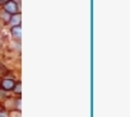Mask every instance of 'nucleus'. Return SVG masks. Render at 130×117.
Masks as SVG:
<instances>
[{
	"label": "nucleus",
	"mask_w": 130,
	"mask_h": 117,
	"mask_svg": "<svg viewBox=\"0 0 130 117\" xmlns=\"http://www.w3.org/2000/svg\"><path fill=\"white\" fill-rule=\"evenodd\" d=\"M13 89H14V92H15L17 94H21V93H22V84H21V83H17Z\"/></svg>",
	"instance_id": "nucleus-6"
},
{
	"label": "nucleus",
	"mask_w": 130,
	"mask_h": 117,
	"mask_svg": "<svg viewBox=\"0 0 130 117\" xmlns=\"http://www.w3.org/2000/svg\"><path fill=\"white\" fill-rule=\"evenodd\" d=\"M14 85H15V82L12 80V79H4L2 82V88L4 90H12L14 88Z\"/></svg>",
	"instance_id": "nucleus-2"
},
{
	"label": "nucleus",
	"mask_w": 130,
	"mask_h": 117,
	"mask_svg": "<svg viewBox=\"0 0 130 117\" xmlns=\"http://www.w3.org/2000/svg\"><path fill=\"white\" fill-rule=\"evenodd\" d=\"M4 10L8 12L9 14H17L18 13V5L15 2H13V0H9V2H7L4 4Z\"/></svg>",
	"instance_id": "nucleus-1"
},
{
	"label": "nucleus",
	"mask_w": 130,
	"mask_h": 117,
	"mask_svg": "<svg viewBox=\"0 0 130 117\" xmlns=\"http://www.w3.org/2000/svg\"><path fill=\"white\" fill-rule=\"evenodd\" d=\"M10 17H12V14H9V13L5 12V10L0 12V18H2L3 21H5V22H9V21H10Z\"/></svg>",
	"instance_id": "nucleus-5"
},
{
	"label": "nucleus",
	"mask_w": 130,
	"mask_h": 117,
	"mask_svg": "<svg viewBox=\"0 0 130 117\" xmlns=\"http://www.w3.org/2000/svg\"><path fill=\"white\" fill-rule=\"evenodd\" d=\"M7 2H9V0H0V3H2V4H5Z\"/></svg>",
	"instance_id": "nucleus-8"
},
{
	"label": "nucleus",
	"mask_w": 130,
	"mask_h": 117,
	"mask_svg": "<svg viewBox=\"0 0 130 117\" xmlns=\"http://www.w3.org/2000/svg\"><path fill=\"white\" fill-rule=\"evenodd\" d=\"M13 26H19V23H21V15L17 13V14H13L12 17H10V21H9Z\"/></svg>",
	"instance_id": "nucleus-4"
},
{
	"label": "nucleus",
	"mask_w": 130,
	"mask_h": 117,
	"mask_svg": "<svg viewBox=\"0 0 130 117\" xmlns=\"http://www.w3.org/2000/svg\"><path fill=\"white\" fill-rule=\"evenodd\" d=\"M0 75H2V71H0Z\"/></svg>",
	"instance_id": "nucleus-9"
},
{
	"label": "nucleus",
	"mask_w": 130,
	"mask_h": 117,
	"mask_svg": "<svg viewBox=\"0 0 130 117\" xmlns=\"http://www.w3.org/2000/svg\"><path fill=\"white\" fill-rule=\"evenodd\" d=\"M12 34H13V37L14 38H21V36H22V28H21V24L19 26H13V28H12Z\"/></svg>",
	"instance_id": "nucleus-3"
},
{
	"label": "nucleus",
	"mask_w": 130,
	"mask_h": 117,
	"mask_svg": "<svg viewBox=\"0 0 130 117\" xmlns=\"http://www.w3.org/2000/svg\"><path fill=\"white\" fill-rule=\"evenodd\" d=\"M0 117H9L7 112H0Z\"/></svg>",
	"instance_id": "nucleus-7"
}]
</instances>
